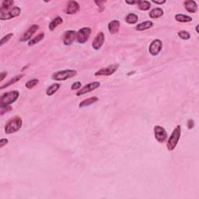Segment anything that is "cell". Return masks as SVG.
I'll list each match as a JSON object with an SVG mask.
<instances>
[{
    "mask_svg": "<svg viewBox=\"0 0 199 199\" xmlns=\"http://www.w3.org/2000/svg\"><path fill=\"white\" fill-rule=\"evenodd\" d=\"M9 142V140L7 138H2L0 140V148H2L5 145H7Z\"/></svg>",
    "mask_w": 199,
    "mask_h": 199,
    "instance_id": "33",
    "label": "cell"
},
{
    "mask_svg": "<svg viewBox=\"0 0 199 199\" xmlns=\"http://www.w3.org/2000/svg\"><path fill=\"white\" fill-rule=\"evenodd\" d=\"M77 74V71L74 69H66V70L59 71L52 75V79L56 81H64L68 79L72 78L75 76Z\"/></svg>",
    "mask_w": 199,
    "mask_h": 199,
    "instance_id": "4",
    "label": "cell"
},
{
    "mask_svg": "<svg viewBox=\"0 0 199 199\" xmlns=\"http://www.w3.org/2000/svg\"><path fill=\"white\" fill-rule=\"evenodd\" d=\"M61 85L59 83H54V84L51 85L46 90V94L47 96H52L60 89Z\"/></svg>",
    "mask_w": 199,
    "mask_h": 199,
    "instance_id": "20",
    "label": "cell"
},
{
    "mask_svg": "<svg viewBox=\"0 0 199 199\" xmlns=\"http://www.w3.org/2000/svg\"><path fill=\"white\" fill-rule=\"evenodd\" d=\"M98 101H99V98L97 97H89V98L86 99V100H84L83 101H82V102L79 104V107H88V106L92 105V104L97 103Z\"/></svg>",
    "mask_w": 199,
    "mask_h": 199,
    "instance_id": "17",
    "label": "cell"
},
{
    "mask_svg": "<svg viewBox=\"0 0 199 199\" xmlns=\"http://www.w3.org/2000/svg\"><path fill=\"white\" fill-rule=\"evenodd\" d=\"M22 124V119L20 117H13L7 121L5 126V132L7 134L15 133L21 129Z\"/></svg>",
    "mask_w": 199,
    "mask_h": 199,
    "instance_id": "2",
    "label": "cell"
},
{
    "mask_svg": "<svg viewBox=\"0 0 199 199\" xmlns=\"http://www.w3.org/2000/svg\"><path fill=\"white\" fill-rule=\"evenodd\" d=\"M13 4H14L13 1H3L2 3L1 9H0V13L7 11V10H9Z\"/></svg>",
    "mask_w": 199,
    "mask_h": 199,
    "instance_id": "27",
    "label": "cell"
},
{
    "mask_svg": "<svg viewBox=\"0 0 199 199\" xmlns=\"http://www.w3.org/2000/svg\"><path fill=\"white\" fill-rule=\"evenodd\" d=\"M38 29H39V26L37 25V24H33V25L29 27L27 31H25V33L22 35V37H21L20 39V41H21V42H25V41L30 40V38L34 36V34L38 31Z\"/></svg>",
    "mask_w": 199,
    "mask_h": 199,
    "instance_id": "11",
    "label": "cell"
},
{
    "mask_svg": "<svg viewBox=\"0 0 199 199\" xmlns=\"http://www.w3.org/2000/svg\"><path fill=\"white\" fill-rule=\"evenodd\" d=\"M77 33L75 30H67L63 36V43L65 45H71L76 38Z\"/></svg>",
    "mask_w": 199,
    "mask_h": 199,
    "instance_id": "12",
    "label": "cell"
},
{
    "mask_svg": "<svg viewBox=\"0 0 199 199\" xmlns=\"http://www.w3.org/2000/svg\"><path fill=\"white\" fill-rule=\"evenodd\" d=\"M154 135L155 138L159 142L163 143L164 142L165 140L167 138V133L164 128L161 126H155L154 127Z\"/></svg>",
    "mask_w": 199,
    "mask_h": 199,
    "instance_id": "9",
    "label": "cell"
},
{
    "mask_svg": "<svg viewBox=\"0 0 199 199\" xmlns=\"http://www.w3.org/2000/svg\"><path fill=\"white\" fill-rule=\"evenodd\" d=\"M24 76V75H23V74H21V75H16V76H15L14 78L11 79H10V81L7 82V83H5V84H4V85H2V86H1V87H0V89H3L4 88L8 87V86H11V85L14 84V83H16V82L20 81V80L21 79H22Z\"/></svg>",
    "mask_w": 199,
    "mask_h": 199,
    "instance_id": "21",
    "label": "cell"
},
{
    "mask_svg": "<svg viewBox=\"0 0 199 199\" xmlns=\"http://www.w3.org/2000/svg\"><path fill=\"white\" fill-rule=\"evenodd\" d=\"M38 83H39V80L37 79L29 80V81L26 83V87H27V89H32V88L34 87L36 85H38Z\"/></svg>",
    "mask_w": 199,
    "mask_h": 199,
    "instance_id": "28",
    "label": "cell"
},
{
    "mask_svg": "<svg viewBox=\"0 0 199 199\" xmlns=\"http://www.w3.org/2000/svg\"><path fill=\"white\" fill-rule=\"evenodd\" d=\"M185 9L191 13H195L197 11V5L195 1H185L183 2Z\"/></svg>",
    "mask_w": 199,
    "mask_h": 199,
    "instance_id": "15",
    "label": "cell"
},
{
    "mask_svg": "<svg viewBox=\"0 0 199 199\" xmlns=\"http://www.w3.org/2000/svg\"><path fill=\"white\" fill-rule=\"evenodd\" d=\"M13 34H9L4 36L3 38H2V40H1V41H0V46H2L4 44H7V43L8 42V41L13 38Z\"/></svg>",
    "mask_w": 199,
    "mask_h": 199,
    "instance_id": "30",
    "label": "cell"
},
{
    "mask_svg": "<svg viewBox=\"0 0 199 199\" xmlns=\"http://www.w3.org/2000/svg\"><path fill=\"white\" fill-rule=\"evenodd\" d=\"M44 33L40 34H38V36H36L35 38H34L33 39H31L30 41H29L28 45L29 46L34 45V44H38V42H40V41H41V40L44 39Z\"/></svg>",
    "mask_w": 199,
    "mask_h": 199,
    "instance_id": "26",
    "label": "cell"
},
{
    "mask_svg": "<svg viewBox=\"0 0 199 199\" xmlns=\"http://www.w3.org/2000/svg\"><path fill=\"white\" fill-rule=\"evenodd\" d=\"M91 34V29L89 27H83L77 32L76 39L79 44H84L88 41Z\"/></svg>",
    "mask_w": 199,
    "mask_h": 199,
    "instance_id": "6",
    "label": "cell"
},
{
    "mask_svg": "<svg viewBox=\"0 0 199 199\" xmlns=\"http://www.w3.org/2000/svg\"><path fill=\"white\" fill-rule=\"evenodd\" d=\"M137 6H138V8L140 10L147 11V10H149L150 9L151 3L149 1H141V0H139V1H138Z\"/></svg>",
    "mask_w": 199,
    "mask_h": 199,
    "instance_id": "23",
    "label": "cell"
},
{
    "mask_svg": "<svg viewBox=\"0 0 199 199\" xmlns=\"http://www.w3.org/2000/svg\"><path fill=\"white\" fill-rule=\"evenodd\" d=\"M125 2L126 3L129 4V5H134V4L138 3V1H136V0H135V1H131L130 2V1H128V0H126Z\"/></svg>",
    "mask_w": 199,
    "mask_h": 199,
    "instance_id": "36",
    "label": "cell"
},
{
    "mask_svg": "<svg viewBox=\"0 0 199 199\" xmlns=\"http://www.w3.org/2000/svg\"><path fill=\"white\" fill-rule=\"evenodd\" d=\"M21 13V9L20 7H15L13 9L7 10V11L0 13V20H11L13 18L20 16Z\"/></svg>",
    "mask_w": 199,
    "mask_h": 199,
    "instance_id": "5",
    "label": "cell"
},
{
    "mask_svg": "<svg viewBox=\"0 0 199 199\" xmlns=\"http://www.w3.org/2000/svg\"><path fill=\"white\" fill-rule=\"evenodd\" d=\"M196 31H197V33H198V26H197V27H196Z\"/></svg>",
    "mask_w": 199,
    "mask_h": 199,
    "instance_id": "38",
    "label": "cell"
},
{
    "mask_svg": "<svg viewBox=\"0 0 199 199\" xmlns=\"http://www.w3.org/2000/svg\"><path fill=\"white\" fill-rule=\"evenodd\" d=\"M7 75V72H1L0 74V81H3L4 78Z\"/></svg>",
    "mask_w": 199,
    "mask_h": 199,
    "instance_id": "34",
    "label": "cell"
},
{
    "mask_svg": "<svg viewBox=\"0 0 199 199\" xmlns=\"http://www.w3.org/2000/svg\"><path fill=\"white\" fill-rule=\"evenodd\" d=\"M79 4L76 1H69L67 3L65 12H66V13L69 15L75 14V13H78L79 11Z\"/></svg>",
    "mask_w": 199,
    "mask_h": 199,
    "instance_id": "13",
    "label": "cell"
},
{
    "mask_svg": "<svg viewBox=\"0 0 199 199\" xmlns=\"http://www.w3.org/2000/svg\"><path fill=\"white\" fill-rule=\"evenodd\" d=\"M100 86H101V83H99V82H93V83H89V84L83 86L82 89H80L76 93V96L79 97V96L81 95H84V94L92 92V91L95 90L97 88L100 87Z\"/></svg>",
    "mask_w": 199,
    "mask_h": 199,
    "instance_id": "8",
    "label": "cell"
},
{
    "mask_svg": "<svg viewBox=\"0 0 199 199\" xmlns=\"http://www.w3.org/2000/svg\"><path fill=\"white\" fill-rule=\"evenodd\" d=\"M20 96V93L16 90L10 91L5 93L0 97V107H7L10 104H13L18 99Z\"/></svg>",
    "mask_w": 199,
    "mask_h": 199,
    "instance_id": "1",
    "label": "cell"
},
{
    "mask_svg": "<svg viewBox=\"0 0 199 199\" xmlns=\"http://www.w3.org/2000/svg\"><path fill=\"white\" fill-rule=\"evenodd\" d=\"M163 15V10L160 8H155L149 12V16L152 19H157Z\"/></svg>",
    "mask_w": 199,
    "mask_h": 199,
    "instance_id": "19",
    "label": "cell"
},
{
    "mask_svg": "<svg viewBox=\"0 0 199 199\" xmlns=\"http://www.w3.org/2000/svg\"><path fill=\"white\" fill-rule=\"evenodd\" d=\"M62 23H63L62 18L60 17V16H57V17H55V19H54L50 24H49V29H50V30H52H52H55L58 26H59L60 24H61Z\"/></svg>",
    "mask_w": 199,
    "mask_h": 199,
    "instance_id": "22",
    "label": "cell"
},
{
    "mask_svg": "<svg viewBox=\"0 0 199 199\" xmlns=\"http://www.w3.org/2000/svg\"><path fill=\"white\" fill-rule=\"evenodd\" d=\"M178 36L183 40H188L191 38V34L185 30H180L178 32Z\"/></svg>",
    "mask_w": 199,
    "mask_h": 199,
    "instance_id": "29",
    "label": "cell"
},
{
    "mask_svg": "<svg viewBox=\"0 0 199 199\" xmlns=\"http://www.w3.org/2000/svg\"><path fill=\"white\" fill-rule=\"evenodd\" d=\"M152 2H154V3H156V4H159V5H163V4H164V3H166V1H162V2H158V1H155V0H152Z\"/></svg>",
    "mask_w": 199,
    "mask_h": 199,
    "instance_id": "37",
    "label": "cell"
},
{
    "mask_svg": "<svg viewBox=\"0 0 199 199\" xmlns=\"http://www.w3.org/2000/svg\"><path fill=\"white\" fill-rule=\"evenodd\" d=\"M138 17L135 13H129L125 17V21L129 24H135L138 22Z\"/></svg>",
    "mask_w": 199,
    "mask_h": 199,
    "instance_id": "25",
    "label": "cell"
},
{
    "mask_svg": "<svg viewBox=\"0 0 199 199\" xmlns=\"http://www.w3.org/2000/svg\"><path fill=\"white\" fill-rule=\"evenodd\" d=\"M175 20L177 22L180 23H188L192 21V18L191 16L183 14H177L175 16Z\"/></svg>",
    "mask_w": 199,
    "mask_h": 199,
    "instance_id": "24",
    "label": "cell"
},
{
    "mask_svg": "<svg viewBox=\"0 0 199 199\" xmlns=\"http://www.w3.org/2000/svg\"><path fill=\"white\" fill-rule=\"evenodd\" d=\"M152 27H153V23H152V21H145V22L138 24V25L135 27V29H136L138 31H143V30L152 28Z\"/></svg>",
    "mask_w": 199,
    "mask_h": 199,
    "instance_id": "18",
    "label": "cell"
},
{
    "mask_svg": "<svg viewBox=\"0 0 199 199\" xmlns=\"http://www.w3.org/2000/svg\"><path fill=\"white\" fill-rule=\"evenodd\" d=\"M81 87H82V83H80V82H75V83H74L72 85V86H71V89H72V90H75V89H80Z\"/></svg>",
    "mask_w": 199,
    "mask_h": 199,
    "instance_id": "32",
    "label": "cell"
},
{
    "mask_svg": "<svg viewBox=\"0 0 199 199\" xmlns=\"http://www.w3.org/2000/svg\"><path fill=\"white\" fill-rule=\"evenodd\" d=\"M119 65L115 64L112 66H109L107 68H102L101 69L97 71V72H95L94 75L96 76H102V75H111L112 74L115 73L117 70H118Z\"/></svg>",
    "mask_w": 199,
    "mask_h": 199,
    "instance_id": "7",
    "label": "cell"
},
{
    "mask_svg": "<svg viewBox=\"0 0 199 199\" xmlns=\"http://www.w3.org/2000/svg\"><path fill=\"white\" fill-rule=\"evenodd\" d=\"M105 1H95V3L97 4V7H99V11L103 12L104 10V4L105 3Z\"/></svg>",
    "mask_w": 199,
    "mask_h": 199,
    "instance_id": "31",
    "label": "cell"
},
{
    "mask_svg": "<svg viewBox=\"0 0 199 199\" xmlns=\"http://www.w3.org/2000/svg\"><path fill=\"white\" fill-rule=\"evenodd\" d=\"M180 135H181V129H180V125H177L174 129V130L173 131L172 134H171L170 137L168 140L167 144H166V147H167L168 150L173 151L177 147V143L180 140Z\"/></svg>",
    "mask_w": 199,
    "mask_h": 199,
    "instance_id": "3",
    "label": "cell"
},
{
    "mask_svg": "<svg viewBox=\"0 0 199 199\" xmlns=\"http://www.w3.org/2000/svg\"><path fill=\"white\" fill-rule=\"evenodd\" d=\"M188 129H193V127H194V121H193V120H189V121H188Z\"/></svg>",
    "mask_w": 199,
    "mask_h": 199,
    "instance_id": "35",
    "label": "cell"
},
{
    "mask_svg": "<svg viewBox=\"0 0 199 199\" xmlns=\"http://www.w3.org/2000/svg\"><path fill=\"white\" fill-rule=\"evenodd\" d=\"M162 47H163V43H162V41L158 39L154 40V41H152L150 45H149V53L152 55H153V56H156V55H157L161 52Z\"/></svg>",
    "mask_w": 199,
    "mask_h": 199,
    "instance_id": "10",
    "label": "cell"
},
{
    "mask_svg": "<svg viewBox=\"0 0 199 199\" xmlns=\"http://www.w3.org/2000/svg\"><path fill=\"white\" fill-rule=\"evenodd\" d=\"M104 34L103 32H100L97 34V36L94 38L93 41L92 43V47H93V49L95 50H99L103 46L104 43Z\"/></svg>",
    "mask_w": 199,
    "mask_h": 199,
    "instance_id": "14",
    "label": "cell"
},
{
    "mask_svg": "<svg viewBox=\"0 0 199 199\" xmlns=\"http://www.w3.org/2000/svg\"><path fill=\"white\" fill-rule=\"evenodd\" d=\"M120 22L118 20H112L108 24V30L111 34L118 33L120 30Z\"/></svg>",
    "mask_w": 199,
    "mask_h": 199,
    "instance_id": "16",
    "label": "cell"
}]
</instances>
